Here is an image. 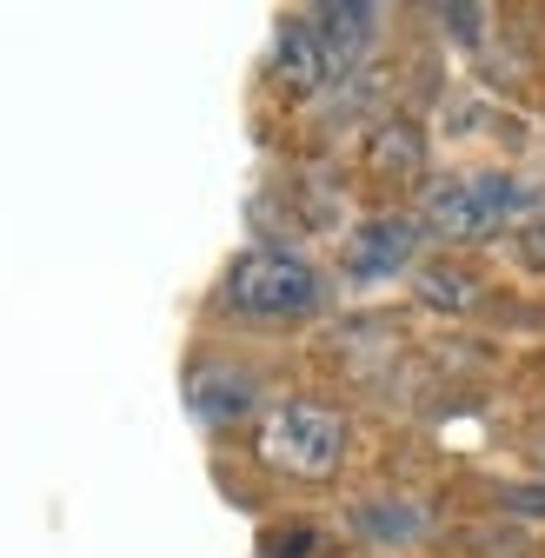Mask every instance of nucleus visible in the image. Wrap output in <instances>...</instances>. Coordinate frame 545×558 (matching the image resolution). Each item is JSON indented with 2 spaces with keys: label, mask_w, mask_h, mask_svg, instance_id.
I'll return each instance as SVG.
<instances>
[{
  "label": "nucleus",
  "mask_w": 545,
  "mask_h": 558,
  "mask_svg": "<svg viewBox=\"0 0 545 558\" xmlns=\"http://www.w3.org/2000/svg\"><path fill=\"white\" fill-rule=\"evenodd\" d=\"M519 253H525V259L545 272V214H538V220H525V233H519Z\"/></svg>",
  "instance_id": "nucleus-12"
},
{
  "label": "nucleus",
  "mask_w": 545,
  "mask_h": 558,
  "mask_svg": "<svg viewBox=\"0 0 545 558\" xmlns=\"http://www.w3.org/2000/svg\"><path fill=\"white\" fill-rule=\"evenodd\" d=\"M366 167H373L379 180H420V167H426V133H420L413 120H386V126L366 140Z\"/></svg>",
  "instance_id": "nucleus-8"
},
{
  "label": "nucleus",
  "mask_w": 545,
  "mask_h": 558,
  "mask_svg": "<svg viewBox=\"0 0 545 558\" xmlns=\"http://www.w3.org/2000/svg\"><path fill=\"white\" fill-rule=\"evenodd\" d=\"M420 300H426V306H446V313H459V306H472V300H480V279H472V272H459V266H420Z\"/></svg>",
  "instance_id": "nucleus-9"
},
{
  "label": "nucleus",
  "mask_w": 545,
  "mask_h": 558,
  "mask_svg": "<svg viewBox=\"0 0 545 558\" xmlns=\"http://www.w3.org/2000/svg\"><path fill=\"white\" fill-rule=\"evenodd\" d=\"M272 81H280L287 94H300V100H306V94H319L326 81H339L306 14H287V21H280V34H272Z\"/></svg>",
  "instance_id": "nucleus-5"
},
{
  "label": "nucleus",
  "mask_w": 545,
  "mask_h": 558,
  "mask_svg": "<svg viewBox=\"0 0 545 558\" xmlns=\"http://www.w3.org/2000/svg\"><path fill=\"white\" fill-rule=\"evenodd\" d=\"M259 551H266V558H313V551H319V532H313V525L266 532V538H259Z\"/></svg>",
  "instance_id": "nucleus-10"
},
{
  "label": "nucleus",
  "mask_w": 545,
  "mask_h": 558,
  "mask_svg": "<svg viewBox=\"0 0 545 558\" xmlns=\"http://www.w3.org/2000/svg\"><path fill=\"white\" fill-rule=\"evenodd\" d=\"M220 306L259 326H287V319H313L326 306V279L313 259L287 253V246H253L227 266L220 279Z\"/></svg>",
  "instance_id": "nucleus-2"
},
{
  "label": "nucleus",
  "mask_w": 545,
  "mask_h": 558,
  "mask_svg": "<svg viewBox=\"0 0 545 558\" xmlns=\"http://www.w3.org/2000/svg\"><path fill=\"white\" fill-rule=\"evenodd\" d=\"M413 253H420V220L386 214V220H366L347 240V272L353 279H392V272L413 266Z\"/></svg>",
  "instance_id": "nucleus-4"
},
{
  "label": "nucleus",
  "mask_w": 545,
  "mask_h": 558,
  "mask_svg": "<svg viewBox=\"0 0 545 558\" xmlns=\"http://www.w3.org/2000/svg\"><path fill=\"white\" fill-rule=\"evenodd\" d=\"M538 180L525 173H446L420 193V233L446 240V246H472V240H493L506 227L538 220Z\"/></svg>",
  "instance_id": "nucleus-1"
},
{
  "label": "nucleus",
  "mask_w": 545,
  "mask_h": 558,
  "mask_svg": "<svg viewBox=\"0 0 545 558\" xmlns=\"http://www.w3.org/2000/svg\"><path fill=\"white\" fill-rule=\"evenodd\" d=\"M360 525H366V532H379V538H413L426 519H420V512H366Z\"/></svg>",
  "instance_id": "nucleus-11"
},
{
  "label": "nucleus",
  "mask_w": 545,
  "mask_h": 558,
  "mask_svg": "<svg viewBox=\"0 0 545 558\" xmlns=\"http://www.w3.org/2000/svg\"><path fill=\"white\" fill-rule=\"evenodd\" d=\"M538 459H545V433H538Z\"/></svg>",
  "instance_id": "nucleus-14"
},
{
  "label": "nucleus",
  "mask_w": 545,
  "mask_h": 558,
  "mask_svg": "<svg viewBox=\"0 0 545 558\" xmlns=\"http://www.w3.org/2000/svg\"><path fill=\"white\" fill-rule=\"evenodd\" d=\"M506 506H512V512H538V519H545V485H519V493H506Z\"/></svg>",
  "instance_id": "nucleus-13"
},
{
  "label": "nucleus",
  "mask_w": 545,
  "mask_h": 558,
  "mask_svg": "<svg viewBox=\"0 0 545 558\" xmlns=\"http://www.w3.org/2000/svg\"><path fill=\"white\" fill-rule=\"evenodd\" d=\"M253 399H259V379L246 366L207 360V366H193V379H186V405L207 418V426H233V418H246Z\"/></svg>",
  "instance_id": "nucleus-6"
},
{
  "label": "nucleus",
  "mask_w": 545,
  "mask_h": 558,
  "mask_svg": "<svg viewBox=\"0 0 545 558\" xmlns=\"http://www.w3.org/2000/svg\"><path fill=\"white\" fill-rule=\"evenodd\" d=\"M332 74H353V60L373 47V27H379V8H339V0H326V8H306Z\"/></svg>",
  "instance_id": "nucleus-7"
},
{
  "label": "nucleus",
  "mask_w": 545,
  "mask_h": 558,
  "mask_svg": "<svg viewBox=\"0 0 545 558\" xmlns=\"http://www.w3.org/2000/svg\"><path fill=\"white\" fill-rule=\"evenodd\" d=\"M253 452L287 478H332L347 465V418L332 405H313V399H280L259 418Z\"/></svg>",
  "instance_id": "nucleus-3"
}]
</instances>
